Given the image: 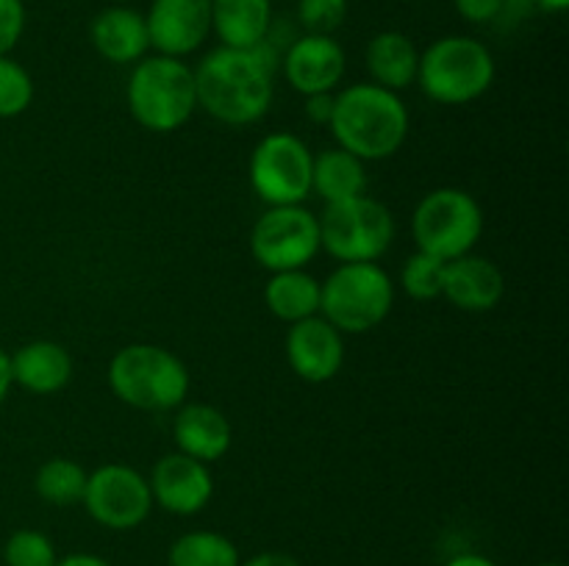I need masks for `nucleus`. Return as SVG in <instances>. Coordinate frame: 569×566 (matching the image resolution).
<instances>
[{"label":"nucleus","mask_w":569,"mask_h":566,"mask_svg":"<svg viewBox=\"0 0 569 566\" xmlns=\"http://www.w3.org/2000/svg\"><path fill=\"white\" fill-rule=\"evenodd\" d=\"M83 505L98 525L109 530H133L153 511L148 477L128 464H103L87 477Z\"/></svg>","instance_id":"obj_11"},{"label":"nucleus","mask_w":569,"mask_h":566,"mask_svg":"<svg viewBox=\"0 0 569 566\" xmlns=\"http://www.w3.org/2000/svg\"><path fill=\"white\" fill-rule=\"evenodd\" d=\"M144 26L156 53L187 59L211 37V0H150Z\"/></svg>","instance_id":"obj_13"},{"label":"nucleus","mask_w":569,"mask_h":566,"mask_svg":"<svg viewBox=\"0 0 569 566\" xmlns=\"http://www.w3.org/2000/svg\"><path fill=\"white\" fill-rule=\"evenodd\" d=\"M311 192L322 203H342L367 192L365 161L342 148L322 150L311 164Z\"/></svg>","instance_id":"obj_22"},{"label":"nucleus","mask_w":569,"mask_h":566,"mask_svg":"<svg viewBox=\"0 0 569 566\" xmlns=\"http://www.w3.org/2000/svg\"><path fill=\"white\" fill-rule=\"evenodd\" d=\"M287 361L300 381H331L345 364V333L320 314L295 322L287 333Z\"/></svg>","instance_id":"obj_15"},{"label":"nucleus","mask_w":569,"mask_h":566,"mask_svg":"<svg viewBox=\"0 0 569 566\" xmlns=\"http://www.w3.org/2000/svg\"><path fill=\"white\" fill-rule=\"evenodd\" d=\"M445 566H498L495 560L483 558V555H476V553H465V555H456V558H450Z\"/></svg>","instance_id":"obj_36"},{"label":"nucleus","mask_w":569,"mask_h":566,"mask_svg":"<svg viewBox=\"0 0 569 566\" xmlns=\"http://www.w3.org/2000/svg\"><path fill=\"white\" fill-rule=\"evenodd\" d=\"M281 70L289 87L298 94L337 92L348 70L345 48L326 33H300L287 44L281 55Z\"/></svg>","instance_id":"obj_12"},{"label":"nucleus","mask_w":569,"mask_h":566,"mask_svg":"<svg viewBox=\"0 0 569 566\" xmlns=\"http://www.w3.org/2000/svg\"><path fill=\"white\" fill-rule=\"evenodd\" d=\"M392 305L395 283L378 261L339 264L326 281H320V316L348 336L381 325Z\"/></svg>","instance_id":"obj_6"},{"label":"nucleus","mask_w":569,"mask_h":566,"mask_svg":"<svg viewBox=\"0 0 569 566\" xmlns=\"http://www.w3.org/2000/svg\"><path fill=\"white\" fill-rule=\"evenodd\" d=\"M89 39L98 55L117 67L137 64L144 59L150 50L148 26H144L142 11L131 9V6L111 3L109 9L98 11L89 26Z\"/></svg>","instance_id":"obj_17"},{"label":"nucleus","mask_w":569,"mask_h":566,"mask_svg":"<svg viewBox=\"0 0 569 566\" xmlns=\"http://www.w3.org/2000/svg\"><path fill=\"white\" fill-rule=\"evenodd\" d=\"M11 383H14L11 381V355L0 347V405H3V400L9 397Z\"/></svg>","instance_id":"obj_35"},{"label":"nucleus","mask_w":569,"mask_h":566,"mask_svg":"<svg viewBox=\"0 0 569 566\" xmlns=\"http://www.w3.org/2000/svg\"><path fill=\"white\" fill-rule=\"evenodd\" d=\"M109 3H117V6H128V3H133V0H109Z\"/></svg>","instance_id":"obj_38"},{"label":"nucleus","mask_w":569,"mask_h":566,"mask_svg":"<svg viewBox=\"0 0 569 566\" xmlns=\"http://www.w3.org/2000/svg\"><path fill=\"white\" fill-rule=\"evenodd\" d=\"M264 303L272 316L281 322L309 320L320 314V281L306 270L270 272V281L264 286Z\"/></svg>","instance_id":"obj_23"},{"label":"nucleus","mask_w":569,"mask_h":566,"mask_svg":"<svg viewBox=\"0 0 569 566\" xmlns=\"http://www.w3.org/2000/svg\"><path fill=\"white\" fill-rule=\"evenodd\" d=\"M350 11V0H298V22L303 33H326L333 37V31L345 26Z\"/></svg>","instance_id":"obj_29"},{"label":"nucleus","mask_w":569,"mask_h":566,"mask_svg":"<svg viewBox=\"0 0 569 566\" xmlns=\"http://www.w3.org/2000/svg\"><path fill=\"white\" fill-rule=\"evenodd\" d=\"M72 377V358L64 344L37 338L11 355V381L31 394H59Z\"/></svg>","instance_id":"obj_19"},{"label":"nucleus","mask_w":569,"mask_h":566,"mask_svg":"<svg viewBox=\"0 0 569 566\" xmlns=\"http://www.w3.org/2000/svg\"><path fill=\"white\" fill-rule=\"evenodd\" d=\"M126 103L137 125H142L144 131H178L192 120L198 109L192 67L172 55H144L128 75Z\"/></svg>","instance_id":"obj_3"},{"label":"nucleus","mask_w":569,"mask_h":566,"mask_svg":"<svg viewBox=\"0 0 569 566\" xmlns=\"http://www.w3.org/2000/svg\"><path fill=\"white\" fill-rule=\"evenodd\" d=\"M148 483L153 505H161L176 516L200 514L214 497V477L209 464L183 453H170L156 461Z\"/></svg>","instance_id":"obj_14"},{"label":"nucleus","mask_w":569,"mask_h":566,"mask_svg":"<svg viewBox=\"0 0 569 566\" xmlns=\"http://www.w3.org/2000/svg\"><path fill=\"white\" fill-rule=\"evenodd\" d=\"M315 153L300 137L289 131L267 133L248 161L250 189L261 203L300 205L311 194Z\"/></svg>","instance_id":"obj_9"},{"label":"nucleus","mask_w":569,"mask_h":566,"mask_svg":"<svg viewBox=\"0 0 569 566\" xmlns=\"http://www.w3.org/2000/svg\"><path fill=\"white\" fill-rule=\"evenodd\" d=\"M445 264H448V261L417 250V253H411L409 259H406L403 270H400V286H403V292L415 300L442 297Z\"/></svg>","instance_id":"obj_26"},{"label":"nucleus","mask_w":569,"mask_h":566,"mask_svg":"<svg viewBox=\"0 0 569 566\" xmlns=\"http://www.w3.org/2000/svg\"><path fill=\"white\" fill-rule=\"evenodd\" d=\"M417 83L439 105L472 103L495 83V55L476 37H439L420 50Z\"/></svg>","instance_id":"obj_5"},{"label":"nucleus","mask_w":569,"mask_h":566,"mask_svg":"<svg viewBox=\"0 0 569 566\" xmlns=\"http://www.w3.org/2000/svg\"><path fill=\"white\" fill-rule=\"evenodd\" d=\"M33 103V81L20 61L0 55V120L20 117Z\"/></svg>","instance_id":"obj_27"},{"label":"nucleus","mask_w":569,"mask_h":566,"mask_svg":"<svg viewBox=\"0 0 569 566\" xmlns=\"http://www.w3.org/2000/svg\"><path fill=\"white\" fill-rule=\"evenodd\" d=\"M26 31V3L0 0V55H9Z\"/></svg>","instance_id":"obj_30"},{"label":"nucleus","mask_w":569,"mask_h":566,"mask_svg":"<svg viewBox=\"0 0 569 566\" xmlns=\"http://www.w3.org/2000/svg\"><path fill=\"white\" fill-rule=\"evenodd\" d=\"M328 128L337 148L356 159L383 161L403 148L409 137V109L398 92L378 83H350L333 94V114Z\"/></svg>","instance_id":"obj_2"},{"label":"nucleus","mask_w":569,"mask_h":566,"mask_svg":"<svg viewBox=\"0 0 569 566\" xmlns=\"http://www.w3.org/2000/svg\"><path fill=\"white\" fill-rule=\"evenodd\" d=\"M56 566H111V564L106 558H100V555H92V553H72V555H64V558L56 560Z\"/></svg>","instance_id":"obj_34"},{"label":"nucleus","mask_w":569,"mask_h":566,"mask_svg":"<svg viewBox=\"0 0 569 566\" xmlns=\"http://www.w3.org/2000/svg\"><path fill=\"white\" fill-rule=\"evenodd\" d=\"M303 111H306V117L315 122V125H328V122H331V114H333V92L309 94V98H306Z\"/></svg>","instance_id":"obj_32"},{"label":"nucleus","mask_w":569,"mask_h":566,"mask_svg":"<svg viewBox=\"0 0 569 566\" xmlns=\"http://www.w3.org/2000/svg\"><path fill=\"white\" fill-rule=\"evenodd\" d=\"M539 566H565V564H556V560H550V564H539Z\"/></svg>","instance_id":"obj_39"},{"label":"nucleus","mask_w":569,"mask_h":566,"mask_svg":"<svg viewBox=\"0 0 569 566\" xmlns=\"http://www.w3.org/2000/svg\"><path fill=\"white\" fill-rule=\"evenodd\" d=\"M250 253L267 272L306 270L320 253V222L300 205H270L250 231Z\"/></svg>","instance_id":"obj_10"},{"label":"nucleus","mask_w":569,"mask_h":566,"mask_svg":"<svg viewBox=\"0 0 569 566\" xmlns=\"http://www.w3.org/2000/svg\"><path fill=\"white\" fill-rule=\"evenodd\" d=\"M272 28V0H211V33L226 48L250 50Z\"/></svg>","instance_id":"obj_21"},{"label":"nucleus","mask_w":569,"mask_h":566,"mask_svg":"<svg viewBox=\"0 0 569 566\" xmlns=\"http://www.w3.org/2000/svg\"><path fill=\"white\" fill-rule=\"evenodd\" d=\"M278 50L261 42L250 50L214 48L194 67L198 109L222 125H253L272 105Z\"/></svg>","instance_id":"obj_1"},{"label":"nucleus","mask_w":569,"mask_h":566,"mask_svg":"<svg viewBox=\"0 0 569 566\" xmlns=\"http://www.w3.org/2000/svg\"><path fill=\"white\" fill-rule=\"evenodd\" d=\"M239 566H300L289 553H278V549H267V553L253 555V558L242 560Z\"/></svg>","instance_id":"obj_33"},{"label":"nucleus","mask_w":569,"mask_h":566,"mask_svg":"<svg viewBox=\"0 0 569 566\" xmlns=\"http://www.w3.org/2000/svg\"><path fill=\"white\" fill-rule=\"evenodd\" d=\"M6 566H56L53 542L39 530H17L11 533L3 547Z\"/></svg>","instance_id":"obj_28"},{"label":"nucleus","mask_w":569,"mask_h":566,"mask_svg":"<svg viewBox=\"0 0 569 566\" xmlns=\"http://www.w3.org/2000/svg\"><path fill=\"white\" fill-rule=\"evenodd\" d=\"M189 370L172 350L137 342L109 361V386L120 403L137 411H170L189 394Z\"/></svg>","instance_id":"obj_4"},{"label":"nucleus","mask_w":569,"mask_h":566,"mask_svg":"<svg viewBox=\"0 0 569 566\" xmlns=\"http://www.w3.org/2000/svg\"><path fill=\"white\" fill-rule=\"evenodd\" d=\"M533 6L548 11V14H565L569 9V0H533Z\"/></svg>","instance_id":"obj_37"},{"label":"nucleus","mask_w":569,"mask_h":566,"mask_svg":"<svg viewBox=\"0 0 569 566\" xmlns=\"http://www.w3.org/2000/svg\"><path fill=\"white\" fill-rule=\"evenodd\" d=\"M320 222V250L339 261H378L395 239V216L381 200L370 194L328 203Z\"/></svg>","instance_id":"obj_7"},{"label":"nucleus","mask_w":569,"mask_h":566,"mask_svg":"<svg viewBox=\"0 0 569 566\" xmlns=\"http://www.w3.org/2000/svg\"><path fill=\"white\" fill-rule=\"evenodd\" d=\"M417 250L431 253L442 261L467 255L483 233L481 203L470 192L456 186H442L428 192L417 203L411 216Z\"/></svg>","instance_id":"obj_8"},{"label":"nucleus","mask_w":569,"mask_h":566,"mask_svg":"<svg viewBox=\"0 0 569 566\" xmlns=\"http://www.w3.org/2000/svg\"><path fill=\"white\" fill-rule=\"evenodd\" d=\"M506 277L495 261L483 255H459L445 264L442 297L459 311L483 314L503 300Z\"/></svg>","instance_id":"obj_16"},{"label":"nucleus","mask_w":569,"mask_h":566,"mask_svg":"<svg viewBox=\"0 0 569 566\" xmlns=\"http://www.w3.org/2000/svg\"><path fill=\"white\" fill-rule=\"evenodd\" d=\"M170 566H239L237 544L228 536L214 530H192L183 533L172 542L170 555H167Z\"/></svg>","instance_id":"obj_24"},{"label":"nucleus","mask_w":569,"mask_h":566,"mask_svg":"<svg viewBox=\"0 0 569 566\" xmlns=\"http://www.w3.org/2000/svg\"><path fill=\"white\" fill-rule=\"evenodd\" d=\"M87 477L89 472L83 469L78 461L50 458L37 469L33 488H37V494L44 503L59 505V508H70V505H78L83 499Z\"/></svg>","instance_id":"obj_25"},{"label":"nucleus","mask_w":569,"mask_h":566,"mask_svg":"<svg viewBox=\"0 0 569 566\" xmlns=\"http://www.w3.org/2000/svg\"><path fill=\"white\" fill-rule=\"evenodd\" d=\"M459 17H465L472 26H492L498 22L503 0H453Z\"/></svg>","instance_id":"obj_31"},{"label":"nucleus","mask_w":569,"mask_h":566,"mask_svg":"<svg viewBox=\"0 0 569 566\" xmlns=\"http://www.w3.org/2000/svg\"><path fill=\"white\" fill-rule=\"evenodd\" d=\"M365 64L372 83L389 89V92H403L417 81L420 70V48L415 39L403 31H381L367 42Z\"/></svg>","instance_id":"obj_20"},{"label":"nucleus","mask_w":569,"mask_h":566,"mask_svg":"<svg viewBox=\"0 0 569 566\" xmlns=\"http://www.w3.org/2000/svg\"><path fill=\"white\" fill-rule=\"evenodd\" d=\"M172 438L178 444V453L211 464L231 449L233 431L220 408L209 403H189L181 405L172 420Z\"/></svg>","instance_id":"obj_18"}]
</instances>
